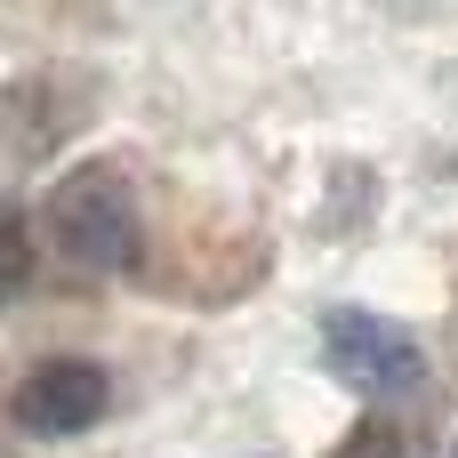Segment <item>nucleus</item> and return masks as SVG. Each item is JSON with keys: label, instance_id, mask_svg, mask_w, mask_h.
I'll list each match as a JSON object with an SVG mask.
<instances>
[{"label": "nucleus", "instance_id": "2", "mask_svg": "<svg viewBox=\"0 0 458 458\" xmlns=\"http://www.w3.org/2000/svg\"><path fill=\"white\" fill-rule=\"evenodd\" d=\"M322 370L362 403H394V394L427 386V346L370 306H330L322 314Z\"/></svg>", "mask_w": 458, "mask_h": 458}, {"label": "nucleus", "instance_id": "5", "mask_svg": "<svg viewBox=\"0 0 458 458\" xmlns=\"http://www.w3.org/2000/svg\"><path fill=\"white\" fill-rule=\"evenodd\" d=\"M338 458H419V443L403 435V427H386V419H362L354 435H346V451Z\"/></svg>", "mask_w": 458, "mask_h": 458}, {"label": "nucleus", "instance_id": "3", "mask_svg": "<svg viewBox=\"0 0 458 458\" xmlns=\"http://www.w3.org/2000/svg\"><path fill=\"white\" fill-rule=\"evenodd\" d=\"M105 403H113V378L97 370V362H81V354H48V362H32L24 378H16V427L24 435H40V443H64V435H89L97 419H105Z\"/></svg>", "mask_w": 458, "mask_h": 458}, {"label": "nucleus", "instance_id": "4", "mask_svg": "<svg viewBox=\"0 0 458 458\" xmlns=\"http://www.w3.org/2000/svg\"><path fill=\"white\" fill-rule=\"evenodd\" d=\"M24 282H32V225H24L16 201H0V314H8V298Z\"/></svg>", "mask_w": 458, "mask_h": 458}, {"label": "nucleus", "instance_id": "6", "mask_svg": "<svg viewBox=\"0 0 458 458\" xmlns=\"http://www.w3.org/2000/svg\"><path fill=\"white\" fill-rule=\"evenodd\" d=\"M451 458H458V443H451Z\"/></svg>", "mask_w": 458, "mask_h": 458}, {"label": "nucleus", "instance_id": "1", "mask_svg": "<svg viewBox=\"0 0 458 458\" xmlns=\"http://www.w3.org/2000/svg\"><path fill=\"white\" fill-rule=\"evenodd\" d=\"M40 225H48V242H56V258H64L72 274H129V266H137V250H145L137 193H129V177H121V169H105V161H89V169L56 177V185H48Z\"/></svg>", "mask_w": 458, "mask_h": 458}]
</instances>
